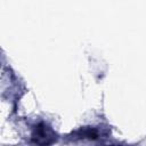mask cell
Segmentation results:
<instances>
[{
    "label": "cell",
    "instance_id": "obj_1",
    "mask_svg": "<svg viewBox=\"0 0 146 146\" xmlns=\"http://www.w3.org/2000/svg\"><path fill=\"white\" fill-rule=\"evenodd\" d=\"M54 132L44 122H39L33 125L31 140L35 144H51L54 143Z\"/></svg>",
    "mask_w": 146,
    "mask_h": 146
},
{
    "label": "cell",
    "instance_id": "obj_2",
    "mask_svg": "<svg viewBox=\"0 0 146 146\" xmlns=\"http://www.w3.org/2000/svg\"><path fill=\"white\" fill-rule=\"evenodd\" d=\"M102 136V132L96 127H83L79 130L72 132L73 139H87V140H97Z\"/></svg>",
    "mask_w": 146,
    "mask_h": 146
}]
</instances>
